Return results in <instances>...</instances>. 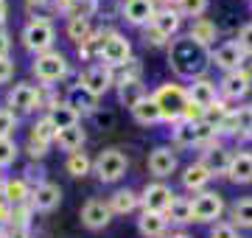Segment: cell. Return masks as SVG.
Instances as JSON below:
<instances>
[{"instance_id": "obj_1", "label": "cell", "mask_w": 252, "mask_h": 238, "mask_svg": "<svg viewBox=\"0 0 252 238\" xmlns=\"http://www.w3.org/2000/svg\"><path fill=\"white\" fill-rule=\"evenodd\" d=\"M207 59H210L207 48H202L199 42H193L190 37L174 39L171 48H168V62H171L174 73L185 76V79L202 73V70H205V64H207Z\"/></svg>"}, {"instance_id": "obj_2", "label": "cell", "mask_w": 252, "mask_h": 238, "mask_svg": "<svg viewBox=\"0 0 252 238\" xmlns=\"http://www.w3.org/2000/svg\"><path fill=\"white\" fill-rule=\"evenodd\" d=\"M154 104L160 107L162 120H177L182 118V110L188 104V90H182L180 84H162L154 92Z\"/></svg>"}, {"instance_id": "obj_3", "label": "cell", "mask_w": 252, "mask_h": 238, "mask_svg": "<svg viewBox=\"0 0 252 238\" xmlns=\"http://www.w3.org/2000/svg\"><path fill=\"white\" fill-rule=\"evenodd\" d=\"M23 42H26L28 51L45 54L48 48L54 45V26L48 20H31L23 31Z\"/></svg>"}, {"instance_id": "obj_4", "label": "cell", "mask_w": 252, "mask_h": 238, "mask_svg": "<svg viewBox=\"0 0 252 238\" xmlns=\"http://www.w3.org/2000/svg\"><path fill=\"white\" fill-rule=\"evenodd\" d=\"M95 174H98L104 182H118V179L126 174V157H124V151H118V149H107V151H101L98 160H95Z\"/></svg>"}, {"instance_id": "obj_5", "label": "cell", "mask_w": 252, "mask_h": 238, "mask_svg": "<svg viewBox=\"0 0 252 238\" xmlns=\"http://www.w3.org/2000/svg\"><path fill=\"white\" fill-rule=\"evenodd\" d=\"M34 73H36L39 82H59V79L67 73V62H64L62 54H56V51H45V54L36 56Z\"/></svg>"}, {"instance_id": "obj_6", "label": "cell", "mask_w": 252, "mask_h": 238, "mask_svg": "<svg viewBox=\"0 0 252 238\" xmlns=\"http://www.w3.org/2000/svg\"><path fill=\"white\" fill-rule=\"evenodd\" d=\"M221 213H224V202H221L219 193L202 191L196 199H193V221H199V224H210V221H216Z\"/></svg>"}, {"instance_id": "obj_7", "label": "cell", "mask_w": 252, "mask_h": 238, "mask_svg": "<svg viewBox=\"0 0 252 238\" xmlns=\"http://www.w3.org/2000/svg\"><path fill=\"white\" fill-rule=\"evenodd\" d=\"M101 59L109 64V67H118V64H126L129 56H132V45L124 34H109L104 42H101Z\"/></svg>"}, {"instance_id": "obj_8", "label": "cell", "mask_w": 252, "mask_h": 238, "mask_svg": "<svg viewBox=\"0 0 252 238\" xmlns=\"http://www.w3.org/2000/svg\"><path fill=\"white\" fill-rule=\"evenodd\" d=\"M213 64H219L221 70H227V73H235V70H241L244 62H247V54L241 51V45L238 42H224V45H219L216 51H213Z\"/></svg>"}, {"instance_id": "obj_9", "label": "cell", "mask_w": 252, "mask_h": 238, "mask_svg": "<svg viewBox=\"0 0 252 238\" xmlns=\"http://www.w3.org/2000/svg\"><path fill=\"white\" fill-rule=\"evenodd\" d=\"M109 84H112V70L104 67V64H93V67H87L84 76H81V87L90 92L93 98L104 95V92L109 90Z\"/></svg>"}, {"instance_id": "obj_10", "label": "cell", "mask_w": 252, "mask_h": 238, "mask_svg": "<svg viewBox=\"0 0 252 238\" xmlns=\"http://www.w3.org/2000/svg\"><path fill=\"white\" fill-rule=\"evenodd\" d=\"M109 219H112V210H109V205H104L101 199H90L81 208V221H84V227H90V230L107 227Z\"/></svg>"}, {"instance_id": "obj_11", "label": "cell", "mask_w": 252, "mask_h": 238, "mask_svg": "<svg viewBox=\"0 0 252 238\" xmlns=\"http://www.w3.org/2000/svg\"><path fill=\"white\" fill-rule=\"evenodd\" d=\"M171 199H174V191L168 188V185H162V182H154V185H149V188L143 191V205H146V210H154V213L168 210Z\"/></svg>"}, {"instance_id": "obj_12", "label": "cell", "mask_w": 252, "mask_h": 238, "mask_svg": "<svg viewBox=\"0 0 252 238\" xmlns=\"http://www.w3.org/2000/svg\"><path fill=\"white\" fill-rule=\"evenodd\" d=\"M174 168H177V154H174L171 149L160 146L149 154V171L154 177H171Z\"/></svg>"}, {"instance_id": "obj_13", "label": "cell", "mask_w": 252, "mask_h": 238, "mask_svg": "<svg viewBox=\"0 0 252 238\" xmlns=\"http://www.w3.org/2000/svg\"><path fill=\"white\" fill-rule=\"evenodd\" d=\"M227 177L238 185L252 182V154L250 151H238V154L230 157V165H227Z\"/></svg>"}, {"instance_id": "obj_14", "label": "cell", "mask_w": 252, "mask_h": 238, "mask_svg": "<svg viewBox=\"0 0 252 238\" xmlns=\"http://www.w3.org/2000/svg\"><path fill=\"white\" fill-rule=\"evenodd\" d=\"M124 17L129 20L132 26L152 23V17H154V0H126V3H124Z\"/></svg>"}, {"instance_id": "obj_15", "label": "cell", "mask_w": 252, "mask_h": 238, "mask_svg": "<svg viewBox=\"0 0 252 238\" xmlns=\"http://www.w3.org/2000/svg\"><path fill=\"white\" fill-rule=\"evenodd\" d=\"M188 101H193V104L202 107V110L213 107V104H216V84L207 82V79H196V82L190 84V90H188Z\"/></svg>"}, {"instance_id": "obj_16", "label": "cell", "mask_w": 252, "mask_h": 238, "mask_svg": "<svg viewBox=\"0 0 252 238\" xmlns=\"http://www.w3.org/2000/svg\"><path fill=\"white\" fill-rule=\"evenodd\" d=\"M59 202H62V188H59V185H54V182L36 185V191H34V208L36 210H54Z\"/></svg>"}, {"instance_id": "obj_17", "label": "cell", "mask_w": 252, "mask_h": 238, "mask_svg": "<svg viewBox=\"0 0 252 238\" xmlns=\"http://www.w3.org/2000/svg\"><path fill=\"white\" fill-rule=\"evenodd\" d=\"M9 104L14 110H23V112H31L39 104V92L31 87V84H17L9 95Z\"/></svg>"}, {"instance_id": "obj_18", "label": "cell", "mask_w": 252, "mask_h": 238, "mask_svg": "<svg viewBox=\"0 0 252 238\" xmlns=\"http://www.w3.org/2000/svg\"><path fill=\"white\" fill-rule=\"evenodd\" d=\"M118 98H121V104L135 110L137 104L146 98V90H143V84H140V79H121V84H118Z\"/></svg>"}, {"instance_id": "obj_19", "label": "cell", "mask_w": 252, "mask_h": 238, "mask_svg": "<svg viewBox=\"0 0 252 238\" xmlns=\"http://www.w3.org/2000/svg\"><path fill=\"white\" fill-rule=\"evenodd\" d=\"M165 216L162 213H154V210H143V216L137 219V230H140V236L146 238H160L165 233Z\"/></svg>"}, {"instance_id": "obj_20", "label": "cell", "mask_w": 252, "mask_h": 238, "mask_svg": "<svg viewBox=\"0 0 252 238\" xmlns=\"http://www.w3.org/2000/svg\"><path fill=\"white\" fill-rule=\"evenodd\" d=\"M247 90H250V79L241 73V70H235V73H227L224 79H221V95L224 98H244L247 95Z\"/></svg>"}, {"instance_id": "obj_21", "label": "cell", "mask_w": 252, "mask_h": 238, "mask_svg": "<svg viewBox=\"0 0 252 238\" xmlns=\"http://www.w3.org/2000/svg\"><path fill=\"white\" fill-rule=\"evenodd\" d=\"M230 151L227 149H221V146H210L205 151V168L210 171V174H227V165H230Z\"/></svg>"}, {"instance_id": "obj_22", "label": "cell", "mask_w": 252, "mask_h": 238, "mask_svg": "<svg viewBox=\"0 0 252 238\" xmlns=\"http://www.w3.org/2000/svg\"><path fill=\"white\" fill-rule=\"evenodd\" d=\"M210 171L205 168V163H193L185 168V174H182V185L188 188V191H202L207 182H210Z\"/></svg>"}, {"instance_id": "obj_23", "label": "cell", "mask_w": 252, "mask_h": 238, "mask_svg": "<svg viewBox=\"0 0 252 238\" xmlns=\"http://www.w3.org/2000/svg\"><path fill=\"white\" fill-rule=\"evenodd\" d=\"M152 26L160 31V34H165V37L171 39L177 31H180V11H154L152 17Z\"/></svg>"}, {"instance_id": "obj_24", "label": "cell", "mask_w": 252, "mask_h": 238, "mask_svg": "<svg viewBox=\"0 0 252 238\" xmlns=\"http://www.w3.org/2000/svg\"><path fill=\"white\" fill-rule=\"evenodd\" d=\"M188 37L193 39V42H199L202 48H207L213 39H216V26H213L210 20H205V17H196L193 26H190V31H188Z\"/></svg>"}, {"instance_id": "obj_25", "label": "cell", "mask_w": 252, "mask_h": 238, "mask_svg": "<svg viewBox=\"0 0 252 238\" xmlns=\"http://www.w3.org/2000/svg\"><path fill=\"white\" fill-rule=\"evenodd\" d=\"M165 213H168V219L177 221V224L193 221V199H185V196H174Z\"/></svg>"}, {"instance_id": "obj_26", "label": "cell", "mask_w": 252, "mask_h": 238, "mask_svg": "<svg viewBox=\"0 0 252 238\" xmlns=\"http://www.w3.org/2000/svg\"><path fill=\"white\" fill-rule=\"evenodd\" d=\"M56 143L64 149V151H79L84 146V129L76 123V126H67V129H59V135H56Z\"/></svg>"}, {"instance_id": "obj_27", "label": "cell", "mask_w": 252, "mask_h": 238, "mask_svg": "<svg viewBox=\"0 0 252 238\" xmlns=\"http://www.w3.org/2000/svg\"><path fill=\"white\" fill-rule=\"evenodd\" d=\"M135 120L137 123H143V126H152V123H157V120H162L160 115V107L154 104V98H143L140 104H137L135 110Z\"/></svg>"}, {"instance_id": "obj_28", "label": "cell", "mask_w": 252, "mask_h": 238, "mask_svg": "<svg viewBox=\"0 0 252 238\" xmlns=\"http://www.w3.org/2000/svg\"><path fill=\"white\" fill-rule=\"evenodd\" d=\"M51 120L56 123V129H67L79 123V112L73 110L70 104H56L54 112H51Z\"/></svg>"}, {"instance_id": "obj_29", "label": "cell", "mask_w": 252, "mask_h": 238, "mask_svg": "<svg viewBox=\"0 0 252 238\" xmlns=\"http://www.w3.org/2000/svg\"><path fill=\"white\" fill-rule=\"evenodd\" d=\"M174 140H177V146H199L196 123H188V120L177 123V126H174Z\"/></svg>"}, {"instance_id": "obj_30", "label": "cell", "mask_w": 252, "mask_h": 238, "mask_svg": "<svg viewBox=\"0 0 252 238\" xmlns=\"http://www.w3.org/2000/svg\"><path fill=\"white\" fill-rule=\"evenodd\" d=\"M137 208V193L135 191H118L115 196H112V205H109V210L112 213H132Z\"/></svg>"}, {"instance_id": "obj_31", "label": "cell", "mask_w": 252, "mask_h": 238, "mask_svg": "<svg viewBox=\"0 0 252 238\" xmlns=\"http://www.w3.org/2000/svg\"><path fill=\"white\" fill-rule=\"evenodd\" d=\"M28 196V188L23 179H9V182L3 185V199L9 202V205H23Z\"/></svg>"}, {"instance_id": "obj_32", "label": "cell", "mask_w": 252, "mask_h": 238, "mask_svg": "<svg viewBox=\"0 0 252 238\" xmlns=\"http://www.w3.org/2000/svg\"><path fill=\"white\" fill-rule=\"evenodd\" d=\"M90 168H93V163L84 151H73V154L67 157V174L70 177H87Z\"/></svg>"}, {"instance_id": "obj_33", "label": "cell", "mask_w": 252, "mask_h": 238, "mask_svg": "<svg viewBox=\"0 0 252 238\" xmlns=\"http://www.w3.org/2000/svg\"><path fill=\"white\" fill-rule=\"evenodd\" d=\"M56 135H59V129H56V123L51 120V115H45V118L36 120L34 126V140H39V143H51V140H56Z\"/></svg>"}, {"instance_id": "obj_34", "label": "cell", "mask_w": 252, "mask_h": 238, "mask_svg": "<svg viewBox=\"0 0 252 238\" xmlns=\"http://www.w3.org/2000/svg\"><path fill=\"white\" fill-rule=\"evenodd\" d=\"M233 221L241 227H252V199H241L233 205Z\"/></svg>"}, {"instance_id": "obj_35", "label": "cell", "mask_w": 252, "mask_h": 238, "mask_svg": "<svg viewBox=\"0 0 252 238\" xmlns=\"http://www.w3.org/2000/svg\"><path fill=\"white\" fill-rule=\"evenodd\" d=\"M67 34H70L73 42H87V39H90V28H87V20H84V17H70Z\"/></svg>"}, {"instance_id": "obj_36", "label": "cell", "mask_w": 252, "mask_h": 238, "mask_svg": "<svg viewBox=\"0 0 252 238\" xmlns=\"http://www.w3.org/2000/svg\"><path fill=\"white\" fill-rule=\"evenodd\" d=\"M70 107L76 112H79V110H93V107H95V98H93L84 87H76V90L70 92Z\"/></svg>"}, {"instance_id": "obj_37", "label": "cell", "mask_w": 252, "mask_h": 238, "mask_svg": "<svg viewBox=\"0 0 252 238\" xmlns=\"http://www.w3.org/2000/svg\"><path fill=\"white\" fill-rule=\"evenodd\" d=\"M235 126H238V135H241V138L252 135V107H241V110L235 112ZM238 135H235V138H238Z\"/></svg>"}, {"instance_id": "obj_38", "label": "cell", "mask_w": 252, "mask_h": 238, "mask_svg": "<svg viewBox=\"0 0 252 238\" xmlns=\"http://www.w3.org/2000/svg\"><path fill=\"white\" fill-rule=\"evenodd\" d=\"M227 112H230V110L224 107V101H216L213 107H207V110H205V123H210V126L216 129L219 123L227 118Z\"/></svg>"}, {"instance_id": "obj_39", "label": "cell", "mask_w": 252, "mask_h": 238, "mask_svg": "<svg viewBox=\"0 0 252 238\" xmlns=\"http://www.w3.org/2000/svg\"><path fill=\"white\" fill-rule=\"evenodd\" d=\"M177 3H180V14L185 17H199L207 9V0H177Z\"/></svg>"}, {"instance_id": "obj_40", "label": "cell", "mask_w": 252, "mask_h": 238, "mask_svg": "<svg viewBox=\"0 0 252 238\" xmlns=\"http://www.w3.org/2000/svg\"><path fill=\"white\" fill-rule=\"evenodd\" d=\"M14 157H17V143L11 138H3L0 140V165L14 163Z\"/></svg>"}, {"instance_id": "obj_41", "label": "cell", "mask_w": 252, "mask_h": 238, "mask_svg": "<svg viewBox=\"0 0 252 238\" xmlns=\"http://www.w3.org/2000/svg\"><path fill=\"white\" fill-rule=\"evenodd\" d=\"M14 126H17L14 112H11V110H0V140H3V138H11Z\"/></svg>"}, {"instance_id": "obj_42", "label": "cell", "mask_w": 252, "mask_h": 238, "mask_svg": "<svg viewBox=\"0 0 252 238\" xmlns=\"http://www.w3.org/2000/svg\"><path fill=\"white\" fill-rule=\"evenodd\" d=\"M238 45H241L244 54H252V23H247V26L238 31V39H235Z\"/></svg>"}, {"instance_id": "obj_43", "label": "cell", "mask_w": 252, "mask_h": 238, "mask_svg": "<svg viewBox=\"0 0 252 238\" xmlns=\"http://www.w3.org/2000/svg\"><path fill=\"white\" fill-rule=\"evenodd\" d=\"M210 238H238L233 224H216V227L210 230Z\"/></svg>"}, {"instance_id": "obj_44", "label": "cell", "mask_w": 252, "mask_h": 238, "mask_svg": "<svg viewBox=\"0 0 252 238\" xmlns=\"http://www.w3.org/2000/svg\"><path fill=\"white\" fill-rule=\"evenodd\" d=\"M143 37H146V45H149V42H152V45H162V42L168 39L165 34H160V31H157L154 26H149V28H146V31H143Z\"/></svg>"}, {"instance_id": "obj_45", "label": "cell", "mask_w": 252, "mask_h": 238, "mask_svg": "<svg viewBox=\"0 0 252 238\" xmlns=\"http://www.w3.org/2000/svg\"><path fill=\"white\" fill-rule=\"evenodd\" d=\"M11 76H14V64H11L9 56H3V59H0V84L9 82Z\"/></svg>"}, {"instance_id": "obj_46", "label": "cell", "mask_w": 252, "mask_h": 238, "mask_svg": "<svg viewBox=\"0 0 252 238\" xmlns=\"http://www.w3.org/2000/svg\"><path fill=\"white\" fill-rule=\"evenodd\" d=\"M95 123L98 126H112L115 123V115L112 112H95Z\"/></svg>"}, {"instance_id": "obj_47", "label": "cell", "mask_w": 252, "mask_h": 238, "mask_svg": "<svg viewBox=\"0 0 252 238\" xmlns=\"http://www.w3.org/2000/svg\"><path fill=\"white\" fill-rule=\"evenodd\" d=\"M6 238H31V236H28V227H20V224H11V230L6 233Z\"/></svg>"}, {"instance_id": "obj_48", "label": "cell", "mask_w": 252, "mask_h": 238, "mask_svg": "<svg viewBox=\"0 0 252 238\" xmlns=\"http://www.w3.org/2000/svg\"><path fill=\"white\" fill-rule=\"evenodd\" d=\"M28 149H31V157H45V143H39V140H34V138H31Z\"/></svg>"}, {"instance_id": "obj_49", "label": "cell", "mask_w": 252, "mask_h": 238, "mask_svg": "<svg viewBox=\"0 0 252 238\" xmlns=\"http://www.w3.org/2000/svg\"><path fill=\"white\" fill-rule=\"evenodd\" d=\"M9 34H3V31H0V59H3V56H9Z\"/></svg>"}, {"instance_id": "obj_50", "label": "cell", "mask_w": 252, "mask_h": 238, "mask_svg": "<svg viewBox=\"0 0 252 238\" xmlns=\"http://www.w3.org/2000/svg\"><path fill=\"white\" fill-rule=\"evenodd\" d=\"M11 219V210H9V202H0V221Z\"/></svg>"}, {"instance_id": "obj_51", "label": "cell", "mask_w": 252, "mask_h": 238, "mask_svg": "<svg viewBox=\"0 0 252 238\" xmlns=\"http://www.w3.org/2000/svg\"><path fill=\"white\" fill-rule=\"evenodd\" d=\"M6 20V0H0V23Z\"/></svg>"}, {"instance_id": "obj_52", "label": "cell", "mask_w": 252, "mask_h": 238, "mask_svg": "<svg viewBox=\"0 0 252 238\" xmlns=\"http://www.w3.org/2000/svg\"><path fill=\"white\" fill-rule=\"evenodd\" d=\"M168 238H190V236H185V233H174V236H168Z\"/></svg>"}, {"instance_id": "obj_53", "label": "cell", "mask_w": 252, "mask_h": 238, "mask_svg": "<svg viewBox=\"0 0 252 238\" xmlns=\"http://www.w3.org/2000/svg\"><path fill=\"white\" fill-rule=\"evenodd\" d=\"M28 3H36V6H42V3H45V0H28Z\"/></svg>"}, {"instance_id": "obj_54", "label": "cell", "mask_w": 252, "mask_h": 238, "mask_svg": "<svg viewBox=\"0 0 252 238\" xmlns=\"http://www.w3.org/2000/svg\"><path fill=\"white\" fill-rule=\"evenodd\" d=\"M160 3H174V0H160Z\"/></svg>"}]
</instances>
